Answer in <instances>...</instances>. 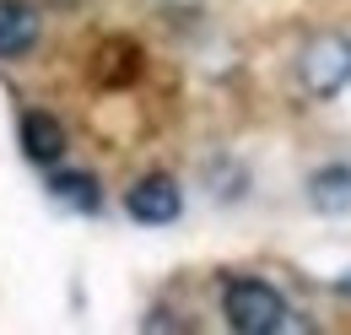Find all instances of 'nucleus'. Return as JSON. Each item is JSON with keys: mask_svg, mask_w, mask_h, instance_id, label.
<instances>
[{"mask_svg": "<svg viewBox=\"0 0 351 335\" xmlns=\"http://www.w3.org/2000/svg\"><path fill=\"white\" fill-rule=\"evenodd\" d=\"M221 319L238 335H281V330H308V319H298L287 308V297L276 292L265 276H227L221 281Z\"/></svg>", "mask_w": 351, "mask_h": 335, "instance_id": "f257e3e1", "label": "nucleus"}, {"mask_svg": "<svg viewBox=\"0 0 351 335\" xmlns=\"http://www.w3.org/2000/svg\"><path fill=\"white\" fill-rule=\"evenodd\" d=\"M298 82L319 97H335L351 82V38L346 33H319L298 60Z\"/></svg>", "mask_w": 351, "mask_h": 335, "instance_id": "f03ea898", "label": "nucleus"}, {"mask_svg": "<svg viewBox=\"0 0 351 335\" xmlns=\"http://www.w3.org/2000/svg\"><path fill=\"white\" fill-rule=\"evenodd\" d=\"M125 211H130V222H141V227H168V222H178V211H184V189H178L173 173L152 168V173H141L130 189H125Z\"/></svg>", "mask_w": 351, "mask_h": 335, "instance_id": "7ed1b4c3", "label": "nucleus"}, {"mask_svg": "<svg viewBox=\"0 0 351 335\" xmlns=\"http://www.w3.org/2000/svg\"><path fill=\"white\" fill-rule=\"evenodd\" d=\"M16 146L33 168H60L71 152V130L54 108H22L16 114Z\"/></svg>", "mask_w": 351, "mask_h": 335, "instance_id": "20e7f679", "label": "nucleus"}, {"mask_svg": "<svg viewBox=\"0 0 351 335\" xmlns=\"http://www.w3.org/2000/svg\"><path fill=\"white\" fill-rule=\"evenodd\" d=\"M44 43V11L33 0H0V65L27 60Z\"/></svg>", "mask_w": 351, "mask_h": 335, "instance_id": "39448f33", "label": "nucleus"}, {"mask_svg": "<svg viewBox=\"0 0 351 335\" xmlns=\"http://www.w3.org/2000/svg\"><path fill=\"white\" fill-rule=\"evenodd\" d=\"M44 184H49V195L60 200V206H71L76 216H97L103 211V184H97V173L92 168H44Z\"/></svg>", "mask_w": 351, "mask_h": 335, "instance_id": "423d86ee", "label": "nucleus"}, {"mask_svg": "<svg viewBox=\"0 0 351 335\" xmlns=\"http://www.w3.org/2000/svg\"><path fill=\"white\" fill-rule=\"evenodd\" d=\"M308 200H313V211H324V216H346L351 211V163L319 168L308 178Z\"/></svg>", "mask_w": 351, "mask_h": 335, "instance_id": "0eeeda50", "label": "nucleus"}, {"mask_svg": "<svg viewBox=\"0 0 351 335\" xmlns=\"http://www.w3.org/2000/svg\"><path fill=\"white\" fill-rule=\"evenodd\" d=\"M92 71H97L103 86H130V82H141V49H135L130 38H108L97 49Z\"/></svg>", "mask_w": 351, "mask_h": 335, "instance_id": "6e6552de", "label": "nucleus"}, {"mask_svg": "<svg viewBox=\"0 0 351 335\" xmlns=\"http://www.w3.org/2000/svg\"><path fill=\"white\" fill-rule=\"evenodd\" d=\"M335 292H341V297H346V303H351V270H346V276H341V281H335Z\"/></svg>", "mask_w": 351, "mask_h": 335, "instance_id": "1a4fd4ad", "label": "nucleus"}]
</instances>
